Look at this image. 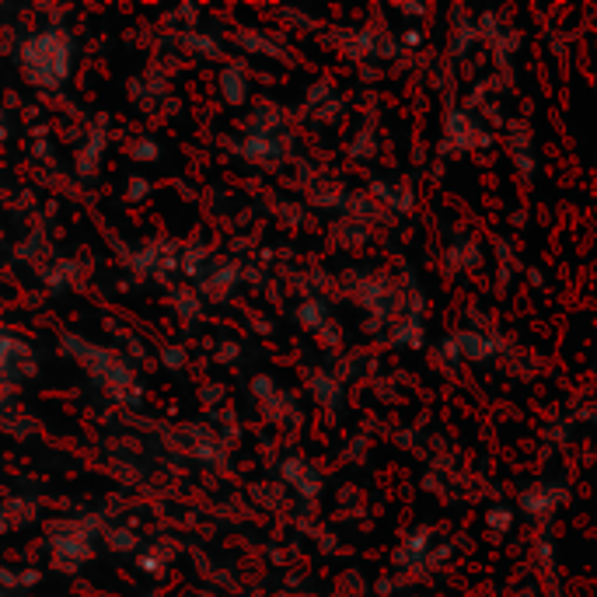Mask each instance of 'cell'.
<instances>
[{
	"mask_svg": "<svg viewBox=\"0 0 597 597\" xmlns=\"http://www.w3.org/2000/svg\"><path fill=\"white\" fill-rule=\"evenodd\" d=\"M154 154H158V147H151V144L137 147V158H154Z\"/></svg>",
	"mask_w": 597,
	"mask_h": 597,
	"instance_id": "6da1fadb",
	"label": "cell"
}]
</instances>
